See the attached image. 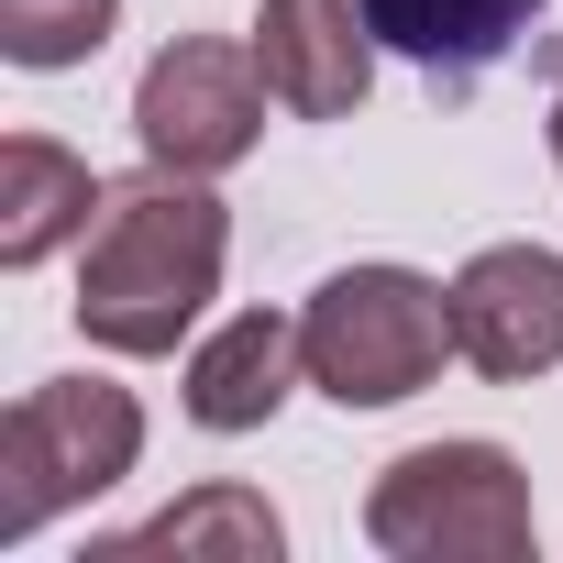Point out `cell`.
Masks as SVG:
<instances>
[{
    "mask_svg": "<svg viewBox=\"0 0 563 563\" xmlns=\"http://www.w3.org/2000/svg\"><path fill=\"white\" fill-rule=\"evenodd\" d=\"M221 254H232V210L210 199V177H133L100 199L89 221V265H78V332L100 354H177L188 321L221 299Z\"/></svg>",
    "mask_w": 563,
    "mask_h": 563,
    "instance_id": "6da1fadb",
    "label": "cell"
},
{
    "mask_svg": "<svg viewBox=\"0 0 563 563\" xmlns=\"http://www.w3.org/2000/svg\"><path fill=\"white\" fill-rule=\"evenodd\" d=\"M299 343H310V387L343 398V409H398L442 376L453 354V288H431L420 265H343L310 288L299 310Z\"/></svg>",
    "mask_w": 563,
    "mask_h": 563,
    "instance_id": "7a4b0ae2",
    "label": "cell"
},
{
    "mask_svg": "<svg viewBox=\"0 0 563 563\" xmlns=\"http://www.w3.org/2000/svg\"><path fill=\"white\" fill-rule=\"evenodd\" d=\"M144 464V409L111 376H45L0 420V541H34L56 508L111 497Z\"/></svg>",
    "mask_w": 563,
    "mask_h": 563,
    "instance_id": "3957f363",
    "label": "cell"
},
{
    "mask_svg": "<svg viewBox=\"0 0 563 563\" xmlns=\"http://www.w3.org/2000/svg\"><path fill=\"white\" fill-rule=\"evenodd\" d=\"M365 541L398 563H530V475L497 442H420L376 475Z\"/></svg>",
    "mask_w": 563,
    "mask_h": 563,
    "instance_id": "277c9868",
    "label": "cell"
},
{
    "mask_svg": "<svg viewBox=\"0 0 563 563\" xmlns=\"http://www.w3.org/2000/svg\"><path fill=\"white\" fill-rule=\"evenodd\" d=\"M265 100H276V89H265L254 45L177 34V45L144 67V89H133V144H144V166H166V177H221V166L254 155Z\"/></svg>",
    "mask_w": 563,
    "mask_h": 563,
    "instance_id": "5b68a950",
    "label": "cell"
},
{
    "mask_svg": "<svg viewBox=\"0 0 563 563\" xmlns=\"http://www.w3.org/2000/svg\"><path fill=\"white\" fill-rule=\"evenodd\" d=\"M453 354L497 387H530L563 365V254L552 243H486L453 276Z\"/></svg>",
    "mask_w": 563,
    "mask_h": 563,
    "instance_id": "8992f818",
    "label": "cell"
},
{
    "mask_svg": "<svg viewBox=\"0 0 563 563\" xmlns=\"http://www.w3.org/2000/svg\"><path fill=\"white\" fill-rule=\"evenodd\" d=\"M254 67H265L276 111L354 122L365 89H376V23H365V0H265V12H254Z\"/></svg>",
    "mask_w": 563,
    "mask_h": 563,
    "instance_id": "52a82bcc",
    "label": "cell"
},
{
    "mask_svg": "<svg viewBox=\"0 0 563 563\" xmlns=\"http://www.w3.org/2000/svg\"><path fill=\"white\" fill-rule=\"evenodd\" d=\"M310 376V343L288 310H243L221 321L199 354H188V420L199 431H265L276 409H288V387Z\"/></svg>",
    "mask_w": 563,
    "mask_h": 563,
    "instance_id": "ba28073f",
    "label": "cell"
},
{
    "mask_svg": "<svg viewBox=\"0 0 563 563\" xmlns=\"http://www.w3.org/2000/svg\"><path fill=\"white\" fill-rule=\"evenodd\" d=\"M365 23H376V45L409 56L420 78L475 89V78L541 23V0H365Z\"/></svg>",
    "mask_w": 563,
    "mask_h": 563,
    "instance_id": "9c48e42d",
    "label": "cell"
},
{
    "mask_svg": "<svg viewBox=\"0 0 563 563\" xmlns=\"http://www.w3.org/2000/svg\"><path fill=\"white\" fill-rule=\"evenodd\" d=\"M100 177H89V155H67V144H45V133H12L0 144V265H45L56 243H78L89 221H100Z\"/></svg>",
    "mask_w": 563,
    "mask_h": 563,
    "instance_id": "30bf717a",
    "label": "cell"
},
{
    "mask_svg": "<svg viewBox=\"0 0 563 563\" xmlns=\"http://www.w3.org/2000/svg\"><path fill=\"white\" fill-rule=\"evenodd\" d=\"M276 508L254 497V486H199V497H177V508H155L144 530H122L111 541V563H133V552H210V563H276Z\"/></svg>",
    "mask_w": 563,
    "mask_h": 563,
    "instance_id": "8fae6325",
    "label": "cell"
},
{
    "mask_svg": "<svg viewBox=\"0 0 563 563\" xmlns=\"http://www.w3.org/2000/svg\"><path fill=\"white\" fill-rule=\"evenodd\" d=\"M122 23V0H0V56L12 67H89Z\"/></svg>",
    "mask_w": 563,
    "mask_h": 563,
    "instance_id": "7c38bea8",
    "label": "cell"
},
{
    "mask_svg": "<svg viewBox=\"0 0 563 563\" xmlns=\"http://www.w3.org/2000/svg\"><path fill=\"white\" fill-rule=\"evenodd\" d=\"M552 166H563V89H552Z\"/></svg>",
    "mask_w": 563,
    "mask_h": 563,
    "instance_id": "4fadbf2b",
    "label": "cell"
}]
</instances>
